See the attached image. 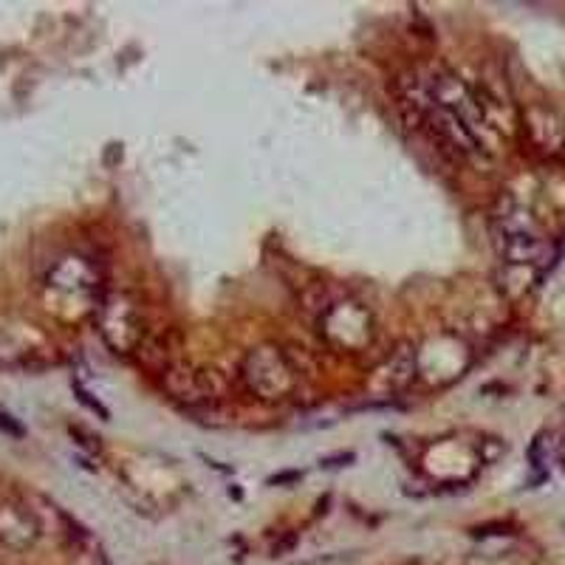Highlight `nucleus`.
<instances>
[{
	"mask_svg": "<svg viewBox=\"0 0 565 565\" xmlns=\"http://www.w3.org/2000/svg\"><path fill=\"white\" fill-rule=\"evenodd\" d=\"M241 382L260 402H280L297 387V371L275 345L252 348L241 362Z\"/></svg>",
	"mask_w": 565,
	"mask_h": 565,
	"instance_id": "f257e3e1",
	"label": "nucleus"
},
{
	"mask_svg": "<svg viewBox=\"0 0 565 565\" xmlns=\"http://www.w3.org/2000/svg\"><path fill=\"white\" fill-rule=\"evenodd\" d=\"M498 249L514 269H532L552 257L548 241L534 230L529 212L523 210H509L498 215Z\"/></svg>",
	"mask_w": 565,
	"mask_h": 565,
	"instance_id": "f03ea898",
	"label": "nucleus"
},
{
	"mask_svg": "<svg viewBox=\"0 0 565 565\" xmlns=\"http://www.w3.org/2000/svg\"><path fill=\"white\" fill-rule=\"evenodd\" d=\"M427 97L433 99V105H438L441 110H447L450 116H456L458 122L476 136L483 145V130H487V114H483L478 97L469 90V85L461 77H456L452 71L436 68L427 79Z\"/></svg>",
	"mask_w": 565,
	"mask_h": 565,
	"instance_id": "7ed1b4c3",
	"label": "nucleus"
},
{
	"mask_svg": "<svg viewBox=\"0 0 565 565\" xmlns=\"http://www.w3.org/2000/svg\"><path fill=\"white\" fill-rule=\"evenodd\" d=\"M99 334L114 353H130L145 337V320L134 297L110 291L99 302Z\"/></svg>",
	"mask_w": 565,
	"mask_h": 565,
	"instance_id": "20e7f679",
	"label": "nucleus"
},
{
	"mask_svg": "<svg viewBox=\"0 0 565 565\" xmlns=\"http://www.w3.org/2000/svg\"><path fill=\"white\" fill-rule=\"evenodd\" d=\"M320 331L345 351H360L373 337L371 315L360 309V302H337L320 320Z\"/></svg>",
	"mask_w": 565,
	"mask_h": 565,
	"instance_id": "39448f33",
	"label": "nucleus"
},
{
	"mask_svg": "<svg viewBox=\"0 0 565 565\" xmlns=\"http://www.w3.org/2000/svg\"><path fill=\"white\" fill-rule=\"evenodd\" d=\"M43 534V523L26 503L7 498L0 501V546L9 552H29Z\"/></svg>",
	"mask_w": 565,
	"mask_h": 565,
	"instance_id": "423d86ee",
	"label": "nucleus"
},
{
	"mask_svg": "<svg viewBox=\"0 0 565 565\" xmlns=\"http://www.w3.org/2000/svg\"><path fill=\"white\" fill-rule=\"evenodd\" d=\"M164 387L173 398H184L190 405H206L212 398L224 396L226 382L215 367H204V371L173 367V371L164 373Z\"/></svg>",
	"mask_w": 565,
	"mask_h": 565,
	"instance_id": "0eeeda50",
	"label": "nucleus"
},
{
	"mask_svg": "<svg viewBox=\"0 0 565 565\" xmlns=\"http://www.w3.org/2000/svg\"><path fill=\"white\" fill-rule=\"evenodd\" d=\"M523 134L540 156H557L565 150L563 116L543 103H534L523 110Z\"/></svg>",
	"mask_w": 565,
	"mask_h": 565,
	"instance_id": "6e6552de",
	"label": "nucleus"
},
{
	"mask_svg": "<svg viewBox=\"0 0 565 565\" xmlns=\"http://www.w3.org/2000/svg\"><path fill=\"white\" fill-rule=\"evenodd\" d=\"M97 275L85 264L83 257H63L49 275V289L60 295H90L94 291Z\"/></svg>",
	"mask_w": 565,
	"mask_h": 565,
	"instance_id": "1a4fd4ad",
	"label": "nucleus"
},
{
	"mask_svg": "<svg viewBox=\"0 0 565 565\" xmlns=\"http://www.w3.org/2000/svg\"><path fill=\"white\" fill-rule=\"evenodd\" d=\"M407 351H411V348H402V351H398L396 356H393L391 365H387V371H391V373H387V376H391V382L396 387L407 385V382H411L413 376H416V373H413V367H416V365H413V356Z\"/></svg>",
	"mask_w": 565,
	"mask_h": 565,
	"instance_id": "9d476101",
	"label": "nucleus"
},
{
	"mask_svg": "<svg viewBox=\"0 0 565 565\" xmlns=\"http://www.w3.org/2000/svg\"><path fill=\"white\" fill-rule=\"evenodd\" d=\"M0 430L9 433V436H14V438H20V436H23V433H26V430H23V427H20L18 422H14L12 416H9L7 411H0Z\"/></svg>",
	"mask_w": 565,
	"mask_h": 565,
	"instance_id": "9b49d317",
	"label": "nucleus"
},
{
	"mask_svg": "<svg viewBox=\"0 0 565 565\" xmlns=\"http://www.w3.org/2000/svg\"><path fill=\"white\" fill-rule=\"evenodd\" d=\"M14 362V351H9L7 342L0 340V365H12Z\"/></svg>",
	"mask_w": 565,
	"mask_h": 565,
	"instance_id": "f8f14e48",
	"label": "nucleus"
}]
</instances>
